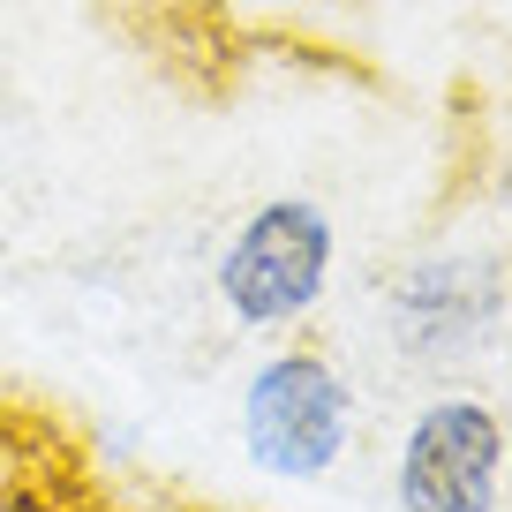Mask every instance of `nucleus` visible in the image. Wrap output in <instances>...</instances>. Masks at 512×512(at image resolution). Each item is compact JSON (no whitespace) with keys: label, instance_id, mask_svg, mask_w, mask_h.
Returning a JSON list of instances; mask_svg holds the SVG:
<instances>
[{"label":"nucleus","instance_id":"nucleus-1","mask_svg":"<svg viewBox=\"0 0 512 512\" xmlns=\"http://www.w3.org/2000/svg\"><path fill=\"white\" fill-rule=\"evenodd\" d=\"M354 384L332 354L279 347L249 369L241 384V460L264 482H324L354 452Z\"/></svg>","mask_w":512,"mask_h":512},{"label":"nucleus","instance_id":"nucleus-2","mask_svg":"<svg viewBox=\"0 0 512 512\" xmlns=\"http://www.w3.org/2000/svg\"><path fill=\"white\" fill-rule=\"evenodd\" d=\"M332 264H339L332 211L309 204V196H272L226 234L211 287H219L226 317L241 332H294L332 294Z\"/></svg>","mask_w":512,"mask_h":512},{"label":"nucleus","instance_id":"nucleus-3","mask_svg":"<svg viewBox=\"0 0 512 512\" xmlns=\"http://www.w3.org/2000/svg\"><path fill=\"white\" fill-rule=\"evenodd\" d=\"M505 475H512L505 415L475 392H437L400 430L392 505L400 512H505Z\"/></svg>","mask_w":512,"mask_h":512},{"label":"nucleus","instance_id":"nucleus-4","mask_svg":"<svg viewBox=\"0 0 512 512\" xmlns=\"http://www.w3.org/2000/svg\"><path fill=\"white\" fill-rule=\"evenodd\" d=\"M505 324V279L490 256H422L384 294V332L407 362L445 369Z\"/></svg>","mask_w":512,"mask_h":512},{"label":"nucleus","instance_id":"nucleus-5","mask_svg":"<svg viewBox=\"0 0 512 512\" xmlns=\"http://www.w3.org/2000/svg\"><path fill=\"white\" fill-rule=\"evenodd\" d=\"M0 512H76V497H68V475L23 467V475L0 482Z\"/></svg>","mask_w":512,"mask_h":512},{"label":"nucleus","instance_id":"nucleus-6","mask_svg":"<svg viewBox=\"0 0 512 512\" xmlns=\"http://www.w3.org/2000/svg\"><path fill=\"white\" fill-rule=\"evenodd\" d=\"M23 467H46L31 445V415H16V407H0V482L23 475Z\"/></svg>","mask_w":512,"mask_h":512},{"label":"nucleus","instance_id":"nucleus-7","mask_svg":"<svg viewBox=\"0 0 512 512\" xmlns=\"http://www.w3.org/2000/svg\"><path fill=\"white\" fill-rule=\"evenodd\" d=\"M497 204H505V219H512V144H505V166H497Z\"/></svg>","mask_w":512,"mask_h":512},{"label":"nucleus","instance_id":"nucleus-8","mask_svg":"<svg viewBox=\"0 0 512 512\" xmlns=\"http://www.w3.org/2000/svg\"><path fill=\"white\" fill-rule=\"evenodd\" d=\"M76 512H174V505H76Z\"/></svg>","mask_w":512,"mask_h":512}]
</instances>
